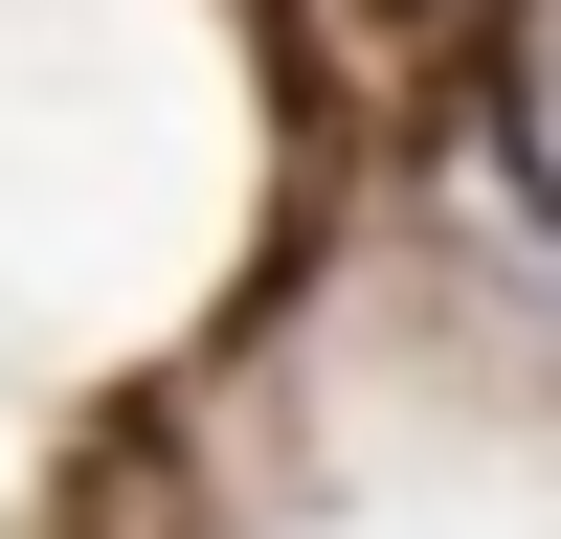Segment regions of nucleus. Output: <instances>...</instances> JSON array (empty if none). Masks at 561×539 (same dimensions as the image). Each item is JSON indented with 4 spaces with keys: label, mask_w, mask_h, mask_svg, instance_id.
<instances>
[{
    "label": "nucleus",
    "mask_w": 561,
    "mask_h": 539,
    "mask_svg": "<svg viewBox=\"0 0 561 539\" xmlns=\"http://www.w3.org/2000/svg\"><path fill=\"white\" fill-rule=\"evenodd\" d=\"M517 180L561 203V68H517Z\"/></svg>",
    "instance_id": "1"
}]
</instances>
